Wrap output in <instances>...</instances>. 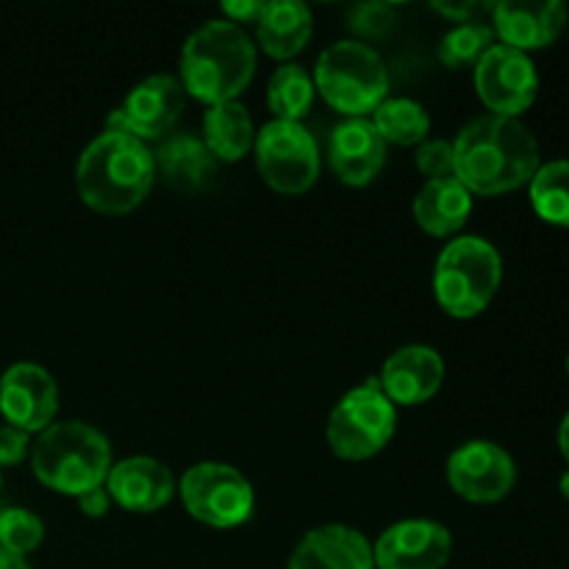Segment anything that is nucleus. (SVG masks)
Instances as JSON below:
<instances>
[{"label":"nucleus","instance_id":"1","mask_svg":"<svg viewBox=\"0 0 569 569\" xmlns=\"http://www.w3.org/2000/svg\"><path fill=\"white\" fill-rule=\"evenodd\" d=\"M456 178L470 189V194L515 192L531 183L539 170V142L528 126L515 117L483 114L467 122L453 139Z\"/></svg>","mask_w":569,"mask_h":569},{"label":"nucleus","instance_id":"2","mask_svg":"<svg viewBox=\"0 0 569 569\" xmlns=\"http://www.w3.org/2000/svg\"><path fill=\"white\" fill-rule=\"evenodd\" d=\"M153 181V153L131 133L103 131L78 156V198L100 214L120 217L133 211L144 203Z\"/></svg>","mask_w":569,"mask_h":569},{"label":"nucleus","instance_id":"3","mask_svg":"<svg viewBox=\"0 0 569 569\" xmlns=\"http://www.w3.org/2000/svg\"><path fill=\"white\" fill-rule=\"evenodd\" d=\"M256 76V44L242 26L209 20L189 33L178 61L183 92L206 106L237 100Z\"/></svg>","mask_w":569,"mask_h":569},{"label":"nucleus","instance_id":"4","mask_svg":"<svg viewBox=\"0 0 569 569\" xmlns=\"http://www.w3.org/2000/svg\"><path fill=\"white\" fill-rule=\"evenodd\" d=\"M111 445L89 422H53L31 445V470L39 483L59 495L81 498L106 487L111 470Z\"/></svg>","mask_w":569,"mask_h":569},{"label":"nucleus","instance_id":"5","mask_svg":"<svg viewBox=\"0 0 569 569\" xmlns=\"http://www.w3.org/2000/svg\"><path fill=\"white\" fill-rule=\"evenodd\" d=\"M311 78L322 100L348 120L372 114L389 94V70L381 53L359 39H339L322 50Z\"/></svg>","mask_w":569,"mask_h":569},{"label":"nucleus","instance_id":"6","mask_svg":"<svg viewBox=\"0 0 569 569\" xmlns=\"http://www.w3.org/2000/svg\"><path fill=\"white\" fill-rule=\"evenodd\" d=\"M503 281V259L498 248L481 237H456L445 244L433 267L437 303L456 320H472L498 295Z\"/></svg>","mask_w":569,"mask_h":569},{"label":"nucleus","instance_id":"7","mask_svg":"<svg viewBox=\"0 0 569 569\" xmlns=\"http://www.w3.org/2000/svg\"><path fill=\"white\" fill-rule=\"evenodd\" d=\"M398 409L383 395L378 378H367L361 387L350 389L328 417V448L345 461H365L381 453L395 437Z\"/></svg>","mask_w":569,"mask_h":569},{"label":"nucleus","instance_id":"8","mask_svg":"<svg viewBox=\"0 0 569 569\" xmlns=\"http://www.w3.org/2000/svg\"><path fill=\"white\" fill-rule=\"evenodd\" d=\"M178 495L189 517L209 528H239L256 509V495L248 478L222 461H200L178 481Z\"/></svg>","mask_w":569,"mask_h":569},{"label":"nucleus","instance_id":"9","mask_svg":"<svg viewBox=\"0 0 569 569\" xmlns=\"http://www.w3.org/2000/svg\"><path fill=\"white\" fill-rule=\"evenodd\" d=\"M256 167L270 189L303 194L320 178V144L303 122L270 120L256 131Z\"/></svg>","mask_w":569,"mask_h":569},{"label":"nucleus","instance_id":"10","mask_svg":"<svg viewBox=\"0 0 569 569\" xmlns=\"http://www.w3.org/2000/svg\"><path fill=\"white\" fill-rule=\"evenodd\" d=\"M187 92H183L178 76L156 72L139 81L126 94L120 109H114L106 120V131L131 133L139 142H161L170 137L176 122L181 120Z\"/></svg>","mask_w":569,"mask_h":569},{"label":"nucleus","instance_id":"11","mask_svg":"<svg viewBox=\"0 0 569 569\" xmlns=\"http://www.w3.org/2000/svg\"><path fill=\"white\" fill-rule=\"evenodd\" d=\"M476 92L481 103L498 117L520 120L539 94V72L531 56L495 42L476 67Z\"/></svg>","mask_w":569,"mask_h":569},{"label":"nucleus","instance_id":"12","mask_svg":"<svg viewBox=\"0 0 569 569\" xmlns=\"http://www.w3.org/2000/svg\"><path fill=\"white\" fill-rule=\"evenodd\" d=\"M448 483L470 503H498L515 489L517 465L500 445L472 439L450 453Z\"/></svg>","mask_w":569,"mask_h":569},{"label":"nucleus","instance_id":"13","mask_svg":"<svg viewBox=\"0 0 569 569\" xmlns=\"http://www.w3.org/2000/svg\"><path fill=\"white\" fill-rule=\"evenodd\" d=\"M59 387L44 367L20 361L0 376V415L6 426L26 433H42L56 422Z\"/></svg>","mask_w":569,"mask_h":569},{"label":"nucleus","instance_id":"14","mask_svg":"<svg viewBox=\"0 0 569 569\" xmlns=\"http://www.w3.org/2000/svg\"><path fill=\"white\" fill-rule=\"evenodd\" d=\"M450 553L453 537L433 520H400L372 545L376 569H442Z\"/></svg>","mask_w":569,"mask_h":569},{"label":"nucleus","instance_id":"15","mask_svg":"<svg viewBox=\"0 0 569 569\" xmlns=\"http://www.w3.org/2000/svg\"><path fill=\"white\" fill-rule=\"evenodd\" d=\"M567 17L561 0H500L492 6V31L500 44L528 53L553 44L565 31Z\"/></svg>","mask_w":569,"mask_h":569},{"label":"nucleus","instance_id":"16","mask_svg":"<svg viewBox=\"0 0 569 569\" xmlns=\"http://www.w3.org/2000/svg\"><path fill=\"white\" fill-rule=\"evenodd\" d=\"M106 492L111 503L133 515H153L164 509L178 492V481L170 467L150 456H133L111 465L106 478Z\"/></svg>","mask_w":569,"mask_h":569},{"label":"nucleus","instance_id":"17","mask_svg":"<svg viewBox=\"0 0 569 569\" xmlns=\"http://www.w3.org/2000/svg\"><path fill=\"white\" fill-rule=\"evenodd\" d=\"M387 148L370 117H353L333 128L328 142V164L345 187H367L381 176Z\"/></svg>","mask_w":569,"mask_h":569},{"label":"nucleus","instance_id":"18","mask_svg":"<svg viewBox=\"0 0 569 569\" xmlns=\"http://www.w3.org/2000/svg\"><path fill=\"white\" fill-rule=\"evenodd\" d=\"M445 361L439 350L428 345H406L395 350L378 376L383 395L392 406H422L442 389Z\"/></svg>","mask_w":569,"mask_h":569},{"label":"nucleus","instance_id":"19","mask_svg":"<svg viewBox=\"0 0 569 569\" xmlns=\"http://www.w3.org/2000/svg\"><path fill=\"white\" fill-rule=\"evenodd\" d=\"M289 569H376L372 545L350 526L311 528L289 556Z\"/></svg>","mask_w":569,"mask_h":569},{"label":"nucleus","instance_id":"20","mask_svg":"<svg viewBox=\"0 0 569 569\" xmlns=\"http://www.w3.org/2000/svg\"><path fill=\"white\" fill-rule=\"evenodd\" d=\"M156 176L181 192H200L209 187L220 161L209 153L203 139L192 133H170L153 153Z\"/></svg>","mask_w":569,"mask_h":569},{"label":"nucleus","instance_id":"21","mask_svg":"<svg viewBox=\"0 0 569 569\" xmlns=\"http://www.w3.org/2000/svg\"><path fill=\"white\" fill-rule=\"evenodd\" d=\"M415 222L431 237H453L472 214V194L459 178L426 181L411 203Z\"/></svg>","mask_w":569,"mask_h":569},{"label":"nucleus","instance_id":"22","mask_svg":"<svg viewBox=\"0 0 569 569\" xmlns=\"http://www.w3.org/2000/svg\"><path fill=\"white\" fill-rule=\"evenodd\" d=\"M256 31H259L261 50L270 59L287 61L309 44L315 17H311L309 6L298 3V0H272V3H264Z\"/></svg>","mask_w":569,"mask_h":569},{"label":"nucleus","instance_id":"23","mask_svg":"<svg viewBox=\"0 0 569 569\" xmlns=\"http://www.w3.org/2000/svg\"><path fill=\"white\" fill-rule=\"evenodd\" d=\"M203 144L217 161H239L253 150V117L239 100L209 106L203 114Z\"/></svg>","mask_w":569,"mask_h":569},{"label":"nucleus","instance_id":"24","mask_svg":"<svg viewBox=\"0 0 569 569\" xmlns=\"http://www.w3.org/2000/svg\"><path fill=\"white\" fill-rule=\"evenodd\" d=\"M315 78L306 67L287 61L267 81V109L272 111V120L300 122L315 106Z\"/></svg>","mask_w":569,"mask_h":569},{"label":"nucleus","instance_id":"25","mask_svg":"<svg viewBox=\"0 0 569 569\" xmlns=\"http://www.w3.org/2000/svg\"><path fill=\"white\" fill-rule=\"evenodd\" d=\"M370 120L383 142L398 144V148L422 144L431 131V117H428L426 106L411 98H387L372 111Z\"/></svg>","mask_w":569,"mask_h":569},{"label":"nucleus","instance_id":"26","mask_svg":"<svg viewBox=\"0 0 569 569\" xmlns=\"http://www.w3.org/2000/svg\"><path fill=\"white\" fill-rule=\"evenodd\" d=\"M531 206L545 222L550 226L569 228V161L556 159L548 164H539L528 183Z\"/></svg>","mask_w":569,"mask_h":569},{"label":"nucleus","instance_id":"27","mask_svg":"<svg viewBox=\"0 0 569 569\" xmlns=\"http://www.w3.org/2000/svg\"><path fill=\"white\" fill-rule=\"evenodd\" d=\"M495 44V31L487 22H459L439 39V61L450 70L476 67L481 56Z\"/></svg>","mask_w":569,"mask_h":569},{"label":"nucleus","instance_id":"28","mask_svg":"<svg viewBox=\"0 0 569 569\" xmlns=\"http://www.w3.org/2000/svg\"><path fill=\"white\" fill-rule=\"evenodd\" d=\"M44 522L28 509H0V550L26 559L42 545Z\"/></svg>","mask_w":569,"mask_h":569},{"label":"nucleus","instance_id":"29","mask_svg":"<svg viewBox=\"0 0 569 569\" xmlns=\"http://www.w3.org/2000/svg\"><path fill=\"white\" fill-rule=\"evenodd\" d=\"M415 164L428 181H439V178H456V159H453V142L445 139H426L417 148Z\"/></svg>","mask_w":569,"mask_h":569},{"label":"nucleus","instance_id":"30","mask_svg":"<svg viewBox=\"0 0 569 569\" xmlns=\"http://www.w3.org/2000/svg\"><path fill=\"white\" fill-rule=\"evenodd\" d=\"M348 26L361 37H383L395 26V9L389 3H359L350 9Z\"/></svg>","mask_w":569,"mask_h":569},{"label":"nucleus","instance_id":"31","mask_svg":"<svg viewBox=\"0 0 569 569\" xmlns=\"http://www.w3.org/2000/svg\"><path fill=\"white\" fill-rule=\"evenodd\" d=\"M31 433L11 426L0 428V467H17L26 461V456H31Z\"/></svg>","mask_w":569,"mask_h":569},{"label":"nucleus","instance_id":"32","mask_svg":"<svg viewBox=\"0 0 569 569\" xmlns=\"http://www.w3.org/2000/svg\"><path fill=\"white\" fill-rule=\"evenodd\" d=\"M264 3L261 0H231V3H222V14L233 26H242V22H259Z\"/></svg>","mask_w":569,"mask_h":569},{"label":"nucleus","instance_id":"33","mask_svg":"<svg viewBox=\"0 0 569 569\" xmlns=\"http://www.w3.org/2000/svg\"><path fill=\"white\" fill-rule=\"evenodd\" d=\"M76 500H78V509H81V515L92 517V520H100V517L109 515V509H111V498H109V492H106V487L92 489V492L81 495V498H76Z\"/></svg>","mask_w":569,"mask_h":569},{"label":"nucleus","instance_id":"34","mask_svg":"<svg viewBox=\"0 0 569 569\" xmlns=\"http://www.w3.org/2000/svg\"><path fill=\"white\" fill-rule=\"evenodd\" d=\"M433 9L453 22H470L478 6L476 3H433Z\"/></svg>","mask_w":569,"mask_h":569},{"label":"nucleus","instance_id":"35","mask_svg":"<svg viewBox=\"0 0 569 569\" xmlns=\"http://www.w3.org/2000/svg\"><path fill=\"white\" fill-rule=\"evenodd\" d=\"M0 569H31V567H28V561L22 559V556H14V553H6V550H0Z\"/></svg>","mask_w":569,"mask_h":569},{"label":"nucleus","instance_id":"36","mask_svg":"<svg viewBox=\"0 0 569 569\" xmlns=\"http://www.w3.org/2000/svg\"><path fill=\"white\" fill-rule=\"evenodd\" d=\"M559 450L561 456L569 461V411L565 415V420H561L559 426Z\"/></svg>","mask_w":569,"mask_h":569},{"label":"nucleus","instance_id":"37","mask_svg":"<svg viewBox=\"0 0 569 569\" xmlns=\"http://www.w3.org/2000/svg\"><path fill=\"white\" fill-rule=\"evenodd\" d=\"M559 489H561V495H565V498L569 500V470L565 472V476H561V481H559Z\"/></svg>","mask_w":569,"mask_h":569},{"label":"nucleus","instance_id":"38","mask_svg":"<svg viewBox=\"0 0 569 569\" xmlns=\"http://www.w3.org/2000/svg\"><path fill=\"white\" fill-rule=\"evenodd\" d=\"M567 372H569V356H567Z\"/></svg>","mask_w":569,"mask_h":569},{"label":"nucleus","instance_id":"39","mask_svg":"<svg viewBox=\"0 0 569 569\" xmlns=\"http://www.w3.org/2000/svg\"><path fill=\"white\" fill-rule=\"evenodd\" d=\"M0 487H3V476H0Z\"/></svg>","mask_w":569,"mask_h":569}]
</instances>
